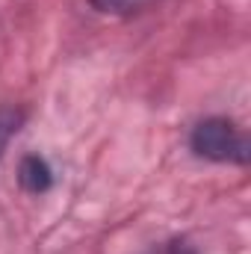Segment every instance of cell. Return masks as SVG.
<instances>
[{"mask_svg": "<svg viewBox=\"0 0 251 254\" xmlns=\"http://www.w3.org/2000/svg\"><path fill=\"white\" fill-rule=\"evenodd\" d=\"M192 151L213 163H249V139L228 119H204L192 130Z\"/></svg>", "mask_w": 251, "mask_h": 254, "instance_id": "1", "label": "cell"}, {"mask_svg": "<svg viewBox=\"0 0 251 254\" xmlns=\"http://www.w3.org/2000/svg\"><path fill=\"white\" fill-rule=\"evenodd\" d=\"M18 181H21V187H24L27 192L42 195V192L51 190V184H54V172H51V166H48L39 154H30V157L21 160Z\"/></svg>", "mask_w": 251, "mask_h": 254, "instance_id": "2", "label": "cell"}, {"mask_svg": "<svg viewBox=\"0 0 251 254\" xmlns=\"http://www.w3.org/2000/svg\"><path fill=\"white\" fill-rule=\"evenodd\" d=\"M21 125H24V113H21V110H15V107H0V160H3V154H6L9 139L21 130Z\"/></svg>", "mask_w": 251, "mask_h": 254, "instance_id": "3", "label": "cell"}, {"mask_svg": "<svg viewBox=\"0 0 251 254\" xmlns=\"http://www.w3.org/2000/svg\"><path fill=\"white\" fill-rule=\"evenodd\" d=\"M89 3L104 15H130V12H139L142 6H148L151 0H89Z\"/></svg>", "mask_w": 251, "mask_h": 254, "instance_id": "4", "label": "cell"}, {"mask_svg": "<svg viewBox=\"0 0 251 254\" xmlns=\"http://www.w3.org/2000/svg\"><path fill=\"white\" fill-rule=\"evenodd\" d=\"M148 254H195V249L184 240H172V243H166V246H160V249H154Z\"/></svg>", "mask_w": 251, "mask_h": 254, "instance_id": "5", "label": "cell"}]
</instances>
